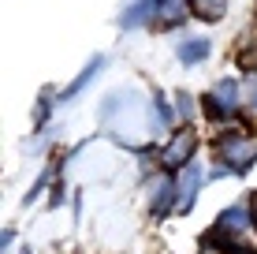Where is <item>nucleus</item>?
Wrapping results in <instances>:
<instances>
[{
  "label": "nucleus",
  "mask_w": 257,
  "mask_h": 254,
  "mask_svg": "<svg viewBox=\"0 0 257 254\" xmlns=\"http://www.w3.org/2000/svg\"><path fill=\"white\" fill-rule=\"evenodd\" d=\"M220 157L231 172H246L257 161V138L253 135H227L220 142Z\"/></svg>",
  "instance_id": "1"
},
{
  "label": "nucleus",
  "mask_w": 257,
  "mask_h": 254,
  "mask_svg": "<svg viewBox=\"0 0 257 254\" xmlns=\"http://www.w3.org/2000/svg\"><path fill=\"white\" fill-rule=\"evenodd\" d=\"M198 191H201V172L194 168V164H187V168L179 172V180H175V202H172V209H175V213H187V209L194 206V198H198Z\"/></svg>",
  "instance_id": "2"
},
{
  "label": "nucleus",
  "mask_w": 257,
  "mask_h": 254,
  "mask_svg": "<svg viewBox=\"0 0 257 254\" xmlns=\"http://www.w3.org/2000/svg\"><path fill=\"white\" fill-rule=\"evenodd\" d=\"M242 105V90H238V82H231V78H224V82L216 86V90L209 94L205 109L216 112V116H231V112Z\"/></svg>",
  "instance_id": "3"
},
{
  "label": "nucleus",
  "mask_w": 257,
  "mask_h": 254,
  "mask_svg": "<svg viewBox=\"0 0 257 254\" xmlns=\"http://www.w3.org/2000/svg\"><path fill=\"white\" fill-rule=\"evenodd\" d=\"M190 153H194V131H179V135L164 146L161 161H164V168H187Z\"/></svg>",
  "instance_id": "4"
},
{
  "label": "nucleus",
  "mask_w": 257,
  "mask_h": 254,
  "mask_svg": "<svg viewBox=\"0 0 257 254\" xmlns=\"http://www.w3.org/2000/svg\"><path fill=\"white\" fill-rule=\"evenodd\" d=\"M246 228H250V213H246V206H231L224 217H220L216 235H227V243H235V235H242Z\"/></svg>",
  "instance_id": "5"
},
{
  "label": "nucleus",
  "mask_w": 257,
  "mask_h": 254,
  "mask_svg": "<svg viewBox=\"0 0 257 254\" xmlns=\"http://www.w3.org/2000/svg\"><path fill=\"white\" fill-rule=\"evenodd\" d=\"M101 64H104V60H101V56H93V60H90V64H86V67H82V71H78V78H75V82H71V86H67V94H64V101H75V98H78V94H82V90H86V86H90V82H93V78H97V71H101Z\"/></svg>",
  "instance_id": "6"
},
{
  "label": "nucleus",
  "mask_w": 257,
  "mask_h": 254,
  "mask_svg": "<svg viewBox=\"0 0 257 254\" xmlns=\"http://www.w3.org/2000/svg\"><path fill=\"white\" fill-rule=\"evenodd\" d=\"M190 12L205 23H220L227 15V0H190Z\"/></svg>",
  "instance_id": "7"
},
{
  "label": "nucleus",
  "mask_w": 257,
  "mask_h": 254,
  "mask_svg": "<svg viewBox=\"0 0 257 254\" xmlns=\"http://www.w3.org/2000/svg\"><path fill=\"white\" fill-rule=\"evenodd\" d=\"M187 8H190V0H161V8H157V19L161 23H183L187 19Z\"/></svg>",
  "instance_id": "8"
},
{
  "label": "nucleus",
  "mask_w": 257,
  "mask_h": 254,
  "mask_svg": "<svg viewBox=\"0 0 257 254\" xmlns=\"http://www.w3.org/2000/svg\"><path fill=\"white\" fill-rule=\"evenodd\" d=\"M157 8H161V0H135V8H131V12H123L119 23H123V26H138V23H146Z\"/></svg>",
  "instance_id": "9"
},
{
  "label": "nucleus",
  "mask_w": 257,
  "mask_h": 254,
  "mask_svg": "<svg viewBox=\"0 0 257 254\" xmlns=\"http://www.w3.org/2000/svg\"><path fill=\"white\" fill-rule=\"evenodd\" d=\"M209 56V38H194V41H183L179 45V60L183 64H198V60Z\"/></svg>",
  "instance_id": "10"
},
{
  "label": "nucleus",
  "mask_w": 257,
  "mask_h": 254,
  "mask_svg": "<svg viewBox=\"0 0 257 254\" xmlns=\"http://www.w3.org/2000/svg\"><path fill=\"white\" fill-rule=\"evenodd\" d=\"M175 109H179V116H190V101H187V94H179V101H175Z\"/></svg>",
  "instance_id": "11"
},
{
  "label": "nucleus",
  "mask_w": 257,
  "mask_h": 254,
  "mask_svg": "<svg viewBox=\"0 0 257 254\" xmlns=\"http://www.w3.org/2000/svg\"><path fill=\"white\" fill-rule=\"evenodd\" d=\"M250 105H253V109H257V86H253V90H250Z\"/></svg>",
  "instance_id": "12"
},
{
  "label": "nucleus",
  "mask_w": 257,
  "mask_h": 254,
  "mask_svg": "<svg viewBox=\"0 0 257 254\" xmlns=\"http://www.w3.org/2000/svg\"><path fill=\"white\" fill-rule=\"evenodd\" d=\"M253 221H257V217H253Z\"/></svg>",
  "instance_id": "13"
}]
</instances>
